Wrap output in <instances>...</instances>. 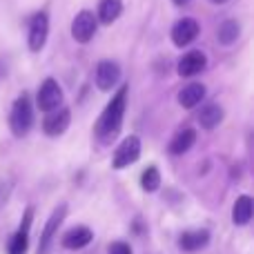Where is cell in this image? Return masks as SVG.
<instances>
[{
	"instance_id": "1",
	"label": "cell",
	"mask_w": 254,
	"mask_h": 254,
	"mask_svg": "<svg viewBox=\"0 0 254 254\" xmlns=\"http://www.w3.org/2000/svg\"><path fill=\"white\" fill-rule=\"evenodd\" d=\"M127 92H129V87L121 85V87L116 89V94L112 96V101L107 103V107L103 110L101 119H98V123H96V136L101 143L107 145L119 136L121 127H123V119H125Z\"/></svg>"
},
{
	"instance_id": "2",
	"label": "cell",
	"mask_w": 254,
	"mask_h": 254,
	"mask_svg": "<svg viewBox=\"0 0 254 254\" xmlns=\"http://www.w3.org/2000/svg\"><path fill=\"white\" fill-rule=\"evenodd\" d=\"M34 125V107H31V101L27 94H20V96L13 101L11 105V114H9V127L16 136H25L27 131Z\"/></svg>"
},
{
	"instance_id": "3",
	"label": "cell",
	"mask_w": 254,
	"mask_h": 254,
	"mask_svg": "<svg viewBox=\"0 0 254 254\" xmlns=\"http://www.w3.org/2000/svg\"><path fill=\"white\" fill-rule=\"evenodd\" d=\"M36 105L43 112H54L58 107H63V89L58 85V80L45 78L38 87V96H36Z\"/></svg>"
},
{
	"instance_id": "4",
	"label": "cell",
	"mask_w": 254,
	"mask_h": 254,
	"mask_svg": "<svg viewBox=\"0 0 254 254\" xmlns=\"http://www.w3.org/2000/svg\"><path fill=\"white\" fill-rule=\"evenodd\" d=\"M96 27H98L96 16H94L92 11H87V9H83V11H78L76 18L71 20V38L80 45L89 43V40L94 38V34H96Z\"/></svg>"
},
{
	"instance_id": "5",
	"label": "cell",
	"mask_w": 254,
	"mask_h": 254,
	"mask_svg": "<svg viewBox=\"0 0 254 254\" xmlns=\"http://www.w3.org/2000/svg\"><path fill=\"white\" fill-rule=\"evenodd\" d=\"M138 156H140V138L138 136H127L123 143L116 147L112 165L116 170H123V167H129L131 163L138 161Z\"/></svg>"
},
{
	"instance_id": "6",
	"label": "cell",
	"mask_w": 254,
	"mask_h": 254,
	"mask_svg": "<svg viewBox=\"0 0 254 254\" xmlns=\"http://www.w3.org/2000/svg\"><path fill=\"white\" fill-rule=\"evenodd\" d=\"M121 83V65L114 61H101L96 65V87L110 92Z\"/></svg>"
},
{
	"instance_id": "7",
	"label": "cell",
	"mask_w": 254,
	"mask_h": 254,
	"mask_svg": "<svg viewBox=\"0 0 254 254\" xmlns=\"http://www.w3.org/2000/svg\"><path fill=\"white\" fill-rule=\"evenodd\" d=\"M47 34H49V18L45 11H40L29 22V49L31 52H40L45 47Z\"/></svg>"
},
{
	"instance_id": "8",
	"label": "cell",
	"mask_w": 254,
	"mask_h": 254,
	"mask_svg": "<svg viewBox=\"0 0 254 254\" xmlns=\"http://www.w3.org/2000/svg\"><path fill=\"white\" fill-rule=\"evenodd\" d=\"M69 121H71L69 110L67 107H58L54 112H47V116L43 121V129L47 136H61L69 127Z\"/></svg>"
},
{
	"instance_id": "9",
	"label": "cell",
	"mask_w": 254,
	"mask_h": 254,
	"mask_svg": "<svg viewBox=\"0 0 254 254\" xmlns=\"http://www.w3.org/2000/svg\"><path fill=\"white\" fill-rule=\"evenodd\" d=\"M65 214H67V205H61V207H56V210L52 212V216H49L47 225H45V230H43V237H40L38 254H47L49 252V246H52V241H54V237H56V232H58V228H61Z\"/></svg>"
},
{
	"instance_id": "10",
	"label": "cell",
	"mask_w": 254,
	"mask_h": 254,
	"mask_svg": "<svg viewBox=\"0 0 254 254\" xmlns=\"http://www.w3.org/2000/svg\"><path fill=\"white\" fill-rule=\"evenodd\" d=\"M196 36H198V22L192 20V18H183V20H179L172 27V43H174L176 47L190 45Z\"/></svg>"
},
{
	"instance_id": "11",
	"label": "cell",
	"mask_w": 254,
	"mask_h": 254,
	"mask_svg": "<svg viewBox=\"0 0 254 254\" xmlns=\"http://www.w3.org/2000/svg\"><path fill=\"white\" fill-rule=\"evenodd\" d=\"M207 65V58L203 52H188L179 61V76H194L203 71Z\"/></svg>"
},
{
	"instance_id": "12",
	"label": "cell",
	"mask_w": 254,
	"mask_h": 254,
	"mask_svg": "<svg viewBox=\"0 0 254 254\" xmlns=\"http://www.w3.org/2000/svg\"><path fill=\"white\" fill-rule=\"evenodd\" d=\"M92 239H94L92 230L85 228V225H76V228H71L69 232H65V237H63V246H65L67 250H80V248L89 246Z\"/></svg>"
},
{
	"instance_id": "13",
	"label": "cell",
	"mask_w": 254,
	"mask_h": 254,
	"mask_svg": "<svg viewBox=\"0 0 254 254\" xmlns=\"http://www.w3.org/2000/svg\"><path fill=\"white\" fill-rule=\"evenodd\" d=\"M205 98V85L201 83H192L188 85V87H183L179 92V96H176V101H179L181 107H185V110H192V107H196L198 103Z\"/></svg>"
},
{
	"instance_id": "14",
	"label": "cell",
	"mask_w": 254,
	"mask_h": 254,
	"mask_svg": "<svg viewBox=\"0 0 254 254\" xmlns=\"http://www.w3.org/2000/svg\"><path fill=\"white\" fill-rule=\"evenodd\" d=\"M210 241V232L207 230H190V232H183L179 239V246L183 248L185 252H196L201 248L207 246Z\"/></svg>"
},
{
	"instance_id": "15",
	"label": "cell",
	"mask_w": 254,
	"mask_h": 254,
	"mask_svg": "<svg viewBox=\"0 0 254 254\" xmlns=\"http://www.w3.org/2000/svg\"><path fill=\"white\" fill-rule=\"evenodd\" d=\"M223 116H225L223 107L219 103H207L201 110V114H198V123H201L203 129H214V127H219L223 123Z\"/></svg>"
},
{
	"instance_id": "16",
	"label": "cell",
	"mask_w": 254,
	"mask_h": 254,
	"mask_svg": "<svg viewBox=\"0 0 254 254\" xmlns=\"http://www.w3.org/2000/svg\"><path fill=\"white\" fill-rule=\"evenodd\" d=\"M252 212H254V201L248 194H243V196L237 198V203H234L232 207V221L234 225H248L252 219Z\"/></svg>"
},
{
	"instance_id": "17",
	"label": "cell",
	"mask_w": 254,
	"mask_h": 254,
	"mask_svg": "<svg viewBox=\"0 0 254 254\" xmlns=\"http://www.w3.org/2000/svg\"><path fill=\"white\" fill-rule=\"evenodd\" d=\"M123 13V0H101L98 4V20L103 25H112Z\"/></svg>"
},
{
	"instance_id": "18",
	"label": "cell",
	"mask_w": 254,
	"mask_h": 254,
	"mask_svg": "<svg viewBox=\"0 0 254 254\" xmlns=\"http://www.w3.org/2000/svg\"><path fill=\"white\" fill-rule=\"evenodd\" d=\"M194 140H196V131H194V129L179 131V134L172 138V143H170V152L176 154V156H179V154H185L194 145Z\"/></svg>"
},
{
	"instance_id": "19",
	"label": "cell",
	"mask_w": 254,
	"mask_h": 254,
	"mask_svg": "<svg viewBox=\"0 0 254 254\" xmlns=\"http://www.w3.org/2000/svg\"><path fill=\"white\" fill-rule=\"evenodd\" d=\"M239 34H241L239 22L237 20H225L223 25L219 27V31H216V38H219L221 45H232L234 40L239 38Z\"/></svg>"
},
{
	"instance_id": "20",
	"label": "cell",
	"mask_w": 254,
	"mask_h": 254,
	"mask_svg": "<svg viewBox=\"0 0 254 254\" xmlns=\"http://www.w3.org/2000/svg\"><path fill=\"white\" fill-rule=\"evenodd\" d=\"M140 185H143L145 192H156L158 185H161V172L154 165H149L147 170L143 172V176H140Z\"/></svg>"
},
{
	"instance_id": "21",
	"label": "cell",
	"mask_w": 254,
	"mask_h": 254,
	"mask_svg": "<svg viewBox=\"0 0 254 254\" xmlns=\"http://www.w3.org/2000/svg\"><path fill=\"white\" fill-rule=\"evenodd\" d=\"M27 246H29V232L18 230L11 237V241H9V254H25Z\"/></svg>"
},
{
	"instance_id": "22",
	"label": "cell",
	"mask_w": 254,
	"mask_h": 254,
	"mask_svg": "<svg viewBox=\"0 0 254 254\" xmlns=\"http://www.w3.org/2000/svg\"><path fill=\"white\" fill-rule=\"evenodd\" d=\"M110 254H131V248L123 241H116L110 246Z\"/></svg>"
},
{
	"instance_id": "23",
	"label": "cell",
	"mask_w": 254,
	"mask_h": 254,
	"mask_svg": "<svg viewBox=\"0 0 254 254\" xmlns=\"http://www.w3.org/2000/svg\"><path fill=\"white\" fill-rule=\"evenodd\" d=\"M172 2H174V4H179V7H183V4H190V2H192V0H172Z\"/></svg>"
},
{
	"instance_id": "24",
	"label": "cell",
	"mask_w": 254,
	"mask_h": 254,
	"mask_svg": "<svg viewBox=\"0 0 254 254\" xmlns=\"http://www.w3.org/2000/svg\"><path fill=\"white\" fill-rule=\"evenodd\" d=\"M212 2H216V4H223V2H228V0H212Z\"/></svg>"
}]
</instances>
